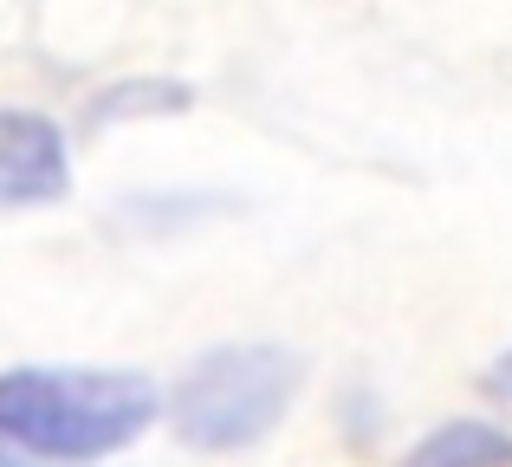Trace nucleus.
Masks as SVG:
<instances>
[{
    "label": "nucleus",
    "instance_id": "nucleus-1",
    "mask_svg": "<svg viewBox=\"0 0 512 467\" xmlns=\"http://www.w3.org/2000/svg\"><path fill=\"white\" fill-rule=\"evenodd\" d=\"M163 390L117 364L0 370V448L20 461H104L156 429Z\"/></svg>",
    "mask_w": 512,
    "mask_h": 467
},
{
    "label": "nucleus",
    "instance_id": "nucleus-2",
    "mask_svg": "<svg viewBox=\"0 0 512 467\" xmlns=\"http://www.w3.org/2000/svg\"><path fill=\"white\" fill-rule=\"evenodd\" d=\"M305 390V357L286 344H214L175 377L163 416L182 448L201 455H240L286 422Z\"/></svg>",
    "mask_w": 512,
    "mask_h": 467
},
{
    "label": "nucleus",
    "instance_id": "nucleus-3",
    "mask_svg": "<svg viewBox=\"0 0 512 467\" xmlns=\"http://www.w3.org/2000/svg\"><path fill=\"white\" fill-rule=\"evenodd\" d=\"M72 195V137L59 117L0 104V215L52 208Z\"/></svg>",
    "mask_w": 512,
    "mask_h": 467
},
{
    "label": "nucleus",
    "instance_id": "nucleus-4",
    "mask_svg": "<svg viewBox=\"0 0 512 467\" xmlns=\"http://www.w3.org/2000/svg\"><path fill=\"white\" fill-rule=\"evenodd\" d=\"M402 467H512V429L487 416H454L441 429H428L402 455Z\"/></svg>",
    "mask_w": 512,
    "mask_h": 467
},
{
    "label": "nucleus",
    "instance_id": "nucleus-5",
    "mask_svg": "<svg viewBox=\"0 0 512 467\" xmlns=\"http://www.w3.org/2000/svg\"><path fill=\"white\" fill-rule=\"evenodd\" d=\"M188 104H195V85H182V78H124L85 104V130L137 124V117H182Z\"/></svg>",
    "mask_w": 512,
    "mask_h": 467
},
{
    "label": "nucleus",
    "instance_id": "nucleus-6",
    "mask_svg": "<svg viewBox=\"0 0 512 467\" xmlns=\"http://www.w3.org/2000/svg\"><path fill=\"white\" fill-rule=\"evenodd\" d=\"M487 396H500V403L512 409V351L493 357V370H487Z\"/></svg>",
    "mask_w": 512,
    "mask_h": 467
},
{
    "label": "nucleus",
    "instance_id": "nucleus-7",
    "mask_svg": "<svg viewBox=\"0 0 512 467\" xmlns=\"http://www.w3.org/2000/svg\"><path fill=\"white\" fill-rule=\"evenodd\" d=\"M0 467H26V461H20V455H7V448H0Z\"/></svg>",
    "mask_w": 512,
    "mask_h": 467
}]
</instances>
